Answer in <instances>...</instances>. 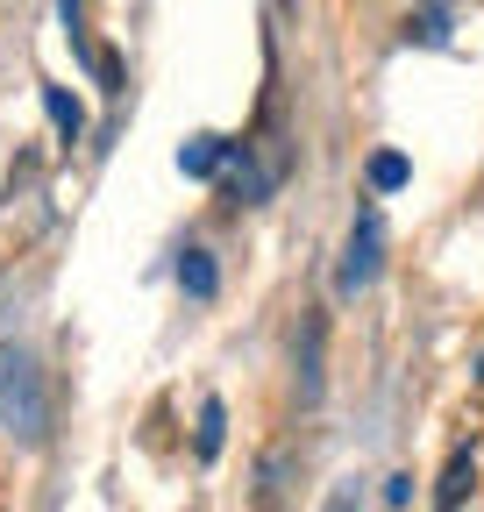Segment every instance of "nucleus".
<instances>
[{
    "label": "nucleus",
    "mask_w": 484,
    "mask_h": 512,
    "mask_svg": "<svg viewBox=\"0 0 484 512\" xmlns=\"http://www.w3.org/2000/svg\"><path fill=\"white\" fill-rule=\"evenodd\" d=\"M378 256H385V221L363 207L356 228H349V256H342V278H335V285H342V292H363V285L378 278Z\"/></svg>",
    "instance_id": "1"
},
{
    "label": "nucleus",
    "mask_w": 484,
    "mask_h": 512,
    "mask_svg": "<svg viewBox=\"0 0 484 512\" xmlns=\"http://www.w3.org/2000/svg\"><path fill=\"white\" fill-rule=\"evenodd\" d=\"M470 491H477V456H470V448H456L449 470H442V484H435V512H463Z\"/></svg>",
    "instance_id": "2"
},
{
    "label": "nucleus",
    "mask_w": 484,
    "mask_h": 512,
    "mask_svg": "<svg viewBox=\"0 0 484 512\" xmlns=\"http://www.w3.org/2000/svg\"><path fill=\"white\" fill-rule=\"evenodd\" d=\"M228 164V143L221 136H193V143H178V171L186 178H214Z\"/></svg>",
    "instance_id": "3"
},
{
    "label": "nucleus",
    "mask_w": 484,
    "mask_h": 512,
    "mask_svg": "<svg viewBox=\"0 0 484 512\" xmlns=\"http://www.w3.org/2000/svg\"><path fill=\"white\" fill-rule=\"evenodd\" d=\"M178 285H186L193 299H214V285H221L214 256H207V249H186V256H178Z\"/></svg>",
    "instance_id": "4"
},
{
    "label": "nucleus",
    "mask_w": 484,
    "mask_h": 512,
    "mask_svg": "<svg viewBox=\"0 0 484 512\" xmlns=\"http://www.w3.org/2000/svg\"><path fill=\"white\" fill-rule=\"evenodd\" d=\"M221 441H228V406H221V399H207V406H200V434H193L200 463H214V456H221Z\"/></svg>",
    "instance_id": "5"
},
{
    "label": "nucleus",
    "mask_w": 484,
    "mask_h": 512,
    "mask_svg": "<svg viewBox=\"0 0 484 512\" xmlns=\"http://www.w3.org/2000/svg\"><path fill=\"white\" fill-rule=\"evenodd\" d=\"M299 399H321V320H307V349H299Z\"/></svg>",
    "instance_id": "6"
},
{
    "label": "nucleus",
    "mask_w": 484,
    "mask_h": 512,
    "mask_svg": "<svg viewBox=\"0 0 484 512\" xmlns=\"http://www.w3.org/2000/svg\"><path fill=\"white\" fill-rule=\"evenodd\" d=\"M43 107H50V121H57V136H79V128H86V114H79V100L65 93V86H43Z\"/></svg>",
    "instance_id": "7"
},
{
    "label": "nucleus",
    "mask_w": 484,
    "mask_h": 512,
    "mask_svg": "<svg viewBox=\"0 0 484 512\" xmlns=\"http://www.w3.org/2000/svg\"><path fill=\"white\" fill-rule=\"evenodd\" d=\"M406 178H413V171H406L399 150H378V157H371V185H378V192H399Z\"/></svg>",
    "instance_id": "8"
}]
</instances>
